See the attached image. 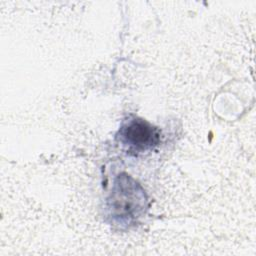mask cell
<instances>
[{
	"label": "cell",
	"mask_w": 256,
	"mask_h": 256,
	"mask_svg": "<svg viewBox=\"0 0 256 256\" xmlns=\"http://www.w3.org/2000/svg\"><path fill=\"white\" fill-rule=\"evenodd\" d=\"M147 196L141 185L129 175L120 174L107 198L106 214L113 225L129 227L145 214Z\"/></svg>",
	"instance_id": "1"
},
{
	"label": "cell",
	"mask_w": 256,
	"mask_h": 256,
	"mask_svg": "<svg viewBox=\"0 0 256 256\" xmlns=\"http://www.w3.org/2000/svg\"><path fill=\"white\" fill-rule=\"evenodd\" d=\"M118 138L129 152L141 153L153 149L160 141L159 130L141 118H129L121 125Z\"/></svg>",
	"instance_id": "2"
}]
</instances>
